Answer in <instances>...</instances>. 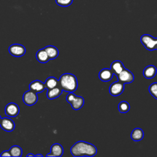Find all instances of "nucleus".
<instances>
[{
  "label": "nucleus",
  "mask_w": 157,
  "mask_h": 157,
  "mask_svg": "<svg viewBox=\"0 0 157 157\" xmlns=\"http://www.w3.org/2000/svg\"><path fill=\"white\" fill-rule=\"evenodd\" d=\"M70 150L72 156L75 157H91L97 153V148L94 145L83 140L75 143L71 147Z\"/></svg>",
  "instance_id": "obj_1"
},
{
  "label": "nucleus",
  "mask_w": 157,
  "mask_h": 157,
  "mask_svg": "<svg viewBox=\"0 0 157 157\" xmlns=\"http://www.w3.org/2000/svg\"><path fill=\"white\" fill-rule=\"evenodd\" d=\"M58 81L60 86L64 91L73 93L77 89L78 81L77 77L72 74L65 73L62 74Z\"/></svg>",
  "instance_id": "obj_2"
},
{
  "label": "nucleus",
  "mask_w": 157,
  "mask_h": 157,
  "mask_svg": "<svg viewBox=\"0 0 157 157\" xmlns=\"http://www.w3.org/2000/svg\"><path fill=\"white\" fill-rule=\"evenodd\" d=\"M66 101L71 105L74 110H78L80 109L84 104V99L82 96H77L73 93H69L66 98Z\"/></svg>",
  "instance_id": "obj_3"
},
{
  "label": "nucleus",
  "mask_w": 157,
  "mask_h": 157,
  "mask_svg": "<svg viewBox=\"0 0 157 157\" xmlns=\"http://www.w3.org/2000/svg\"><path fill=\"white\" fill-rule=\"evenodd\" d=\"M140 42L148 50H157V38L150 34H143L140 37Z\"/></svg>",
  "instance_id": "obj_4"
},
{
  "label": "nucleus",
  "mask_w": 157,
  "mask_h": 157,
  "mask_svg": "<svg viewBox=\"0 0 157 157\" xmlns=\"http://www.w3.org/2000/svg\"><path fill=\"white\" fill-rule=\"evenodd\" d=\"M37 93L31 90L26 91L23 95V101L27 105H34L37 102Z\"/></svg>",
  "instance_id": "obj_5"
},
{
  "label": "nucleus",
  "mask_w": 157,
  "mask_h": 157,
  "mask_svg": "<svg viewBox=\"0 0 157 157\" xmlns=\"http://www.w3.org/2000/svg\"><path fill=\"white\" fill-rule=\"evenodd\" d=\"M118 80L123 83L124 84L131 83L134 81V76L132 72L124 68L120 74L117 75Z\"/></svg>",
  "instance_id": "obj_6"
},
{
  "label": "nucleus",
  "mask_w": 157,
  "mask_h": 157,
  "mask_svg": "<svg viewBox=\"0 0 157 157\" xmlns=\"http://www.w3.org/2000/svg\"><path fill=\"white\" fill-rule=\"evenodd\" d=\"M9 53L15 57H21L26 53V48L19 44H12L8 48Z\"/></svg>",
  "instance_id": "obj_7"
},
{
  "label": "nucleus",
  "mask_w": 157,
  "mask_h": 157,
  "mask_svg": "<svg viewBox=\"0 0 157 157\" xmlns=\"http://www.w3.org/2000/svg\"><path fill=\"white\" fill-rule=\"evenodd\" d=\"M124 84L120 81L113 82L109 86V93L113 96H118L122 94L124 91Z\"/></svg>",
  "instance_id": "obj_8"
},
{
  "label": "nucleus",
  "mask_w": 157,
  "mask_h": 157,
  "mask_svg": "<svg viewBox=\"0 0 157 157\" xmlns=\"http://www.w3.org/2000/svg\"><path fill=\"white\" fill-rule=\"evenodd\" d=\"M4 111L6 115L10 117H15L19 113L20 108L16 103L10 102L6 105Z\"/></svg>",
  "instance_id": "obj_9"
},
{
  "label": "nucleus",
  "mask_w": 157,
  "mask_h": 157,
  "mask_svg": "<svg viewBox=\"0 0 157 157\" xmlns=\"http://www.w3.org/2000/svg\"><path fill=\"white\" fill-rule=\"evenodd\" d=\"M0 126L3 130L7 132H11L13 131L15 127L14 121L11 118L8 117L2 118Z\"/></svg>",
  "instance_id": "obj_10"
},
{
  "label": "nucleus",
  "mask_w": 157,
  "mask_h": 157,
  "mask_svg": "<svg viewBox=\"0 0 157 157\" xmlns=\"http://www.w3.org/2000/svg\"><path fill=\"white\" fill-rule=\"evenodd\" d=\"M63 148L59 144L56 143L53 144L50 148V153L46 155V156H56L60 157L63 154Z\"/></svg>",
  "instance_id": "obj_11"
},
{
  "label": "nucleus",
  "mask_w": 157,
  "mask_h": 157,
  "mask_svg": "<svg viewBox=\"0 0 157 157\" xmlns=\"http://www.w3.org/2000/svg\"><path fill=\"white\" fill-rule=\"evenodd\" d=\"M29 90L37 93H41L46 89L44 83L39 80H36L31 82L29 85Z\"/></svg>",
  "instance_id": "obj_12"
},
{
  "label": "nucleus",
  "mask_w": 157,
  "mask_h": 157,
  "mask_svg": "<svg viewBox=\"0 0 157 157\" xmlns=\"http://www.w3.org/2000/svg\"><path fill=\"white\" fill-rule=\"evenodd\" d=\"M113 75V72L110 69L104 68L99 71V78L102 82H109L112 80Z\"/></svg>",
  "instance_id": "obj_13"
},
{
  "label": "nucleus",
  "mask_w": 157,
  "mask_h": 157,
  "mask_svg": "<svg viewBox=\"0 0 157 157\" xmlns=\"http://www.w3.org/2000/svg\"><path fill=\"white\" fill-rule=\"evenodd\" d=\"M63 90L61 87L60 86L59 84L52 89L47 90V96L48 99H54L59 97L63 92Z\"/></svg>",
  "instance_id": "obj_14"
},
{
  "label": "nucleus",
  "mask_w": 157,
  "mask_h": 157,
  "mask_svg": "<svg viewBox=\"0 0 157 157\" xmlns=\"http://www.w3.org/2000/svg\"><path fill=\"white\" fill-rule=\"evenodd\" d=\"M156 67L153 65H149L145 67L143 71V75L147 79L153 78L156 74Z\"/></svg>",
  "instance_id": "obj_15"
},
{
  "label": "nucleus",
  "mask_w": 157,
  "mask_h": 157,
  "mask_svg": "<svg viewBox=\"0 0 157 157\" xmlns=\"http://www.w3.org/2000/svg\"><path fill=\"white\" fill-rule=\"evenodd\" d=\"M124 68L123 63L119 60H115L110 64V69L113 72V74L116 75L120 74Z\"/></svg>",
  "instance_id": "obj_16"
},
{
  "label": "nucleus",
  "mask_w": 157,
  "mask_h": 157,
  "mask_svg": "<svg viewBox=\"0 0 157 157\" xmlns=\"http://www.w3.org/2000/svg\"><path fill=\"white\" fill-rule=\"evenodd\" d=\"M47 52L50 59H54L58 57L59 55V51L58 48L53 45H48L44 48Z\"/></svg>",
  "instance_id": "obj_17"
},
{
  "label": "nucleus",
  "mask_w": 157,
  "mask_h": 157,
  "mask_svg": "<svg viewBox=\"0 0 157 157\" xmlns=\"http://www.w3.org/2000/svg\"><path fill=\"white\" fill-rule=\"evenodd\" d=\"M36 56L37 60L41 63H47L50 60L47 52L44 48L39 50L36 53Z\"/></svg>",
  "instance_id": "obj_18"
},
{
  "label": "nucleus",
  "mask_w": 157,
  "mask_h": 157,
  "mask_svg": "<svg viewBox=\"0 0 157 157\" xmlns=\"http://www.w3.org/2000/svg\"><path fill=\"white\" fill-rule=\"evenodd\" d=\"M144 136V133L143 130L141 128H135L134 129L131 134V138L132 140L137 142L141 140Z\"/></svg>",
  "instance_id": "obj_19"
},
{
  "label": "nucleus",
  "mask_w": 157,
  "mask_h": 157,
  "mask_svg": "<svg viewBox=\"0 0 157 157\" xmlns=\"http://www.w3.org/2000/svg\"><path fill=\"white\" fill-rule=\"evenodd\" d=\"M44 84L46 89L50 90L57 86L59 85V81L55 77H49L46 79Z\"/></svg>",
  "instance_id": "obj_20"
},
{
  "label": "nucleus",
  "mask_w": 157,
  "mask_h": 157,
  "mask_svg": "<svg viewBox=\"0 0 157 157\" xmlns=\"http://www.w3.org/2000/svg\"><path fill=\"white\" fill-rule=\"evenodd\" d=\"M11 156L20 157L22 156V149L18 145H13L9 149Z\"/></svg>",
  "instance_id": "obj_21"
},
{
  "label": "nucleus",
  "mask_w": 157,
  "mask_h": 157,
  "mask_svg": "<svg viewBox=\"0 0 157 157\" xmlns=\"http://www.w3.org/2000/svg\"><path fill=\"white\" fill-rule=\"evenodd\" d=\"M118 110L120 113H127L129 109H130V105L129 104V103L127 101H121L118 106Z\"/></svg>",
  "instance_id": "obj_22"
},
{
  "label": "nucleus",
  "mask_w": 157,
  "mask_h": 157,
  "mask_svg": "<svg viewBox=\"0 0 157 157\" xmlns=\"http://www.w3.org/2000/svg\"><path fill=\"white\" fill-rule=\"evenodd\" d=\"M148 91L151 95L157 99V82L152 83L148 87Z\"/></svg>",
  "instance_id": "obj_23"
},
{
  "label": "nucleus",
  "mask_w": 157,
  "mask_h": 157,
  "mask_svg": "<svg viewBox=\"0 0 157 157\" xmlns=\"http://www.w3.org/2000/svg\"><path fill=\"white\" fill-rule=\"evenodd\" d=\"M55 1L56 4L59 6L67 7L72 3L73 0H55Z\"/></svg>",
  "instance_id": "obj_24"
},
{
  "label": "nucleus",
  "mask_w": 157,
  "mask_h": 157,
  "mask_svg": "<svg viewBox=\"0 0 157 157\" xmlns=\"http://www.w3.org/2000/svg\"><path fill=\"white\" fill-rule=\"evenodd\" d=\"M0 156H11L9 150H5V151H3L1 153V154L0 155Z\"/></svg>",
  "instance_id": "obj_25"
},
{
  "label": "nucleus",
  "mask_w": 157,
  "mask_h": 157,
  "mask_svg": "<svg viewBox=\"0 0 157 157\" xmlns=\"http://www.w3.org/2000/svg\"><path fill=\"white\" fill-rule=\"evenodd\" d=\"M26 156H27V157H29V156L34 157V156H35V155H34V154H32V153H29V154H28V155H26Z\"/></svg>",
  "instance_id": "obj_26"
},
{
  "label": "nucleus",
  "mask_w": 157,
  "mask_h": 157,
  "mask_svg": "<svg viewBox=\"0 0 157 157\" xmlns=\"http://www.w3.org/2000/svg\"><path fill=\"white\" fill-rule=\"evenodd\" d=\"M35 156H37V157H38V156L42 157V156H43V155H41V154H37V155H35Z\"/></svg>",
  "instance_id": "obj_27"
},
{
  "label": "nucleus",
  "mask_w": 157,
  "mask_h": 157,
  "mask_svg": "<svg viewBox=\"0 0 157 157\" xmlns=\"http://www.w3.org/2000/svg\"><path fill=\"white\" fill-rule=\"evenodd\" d=\"M1 119H2V118H1V115H0V123H1Z\"/></svg>",
  "instance_id": "obj_28"
}]
</instances>
